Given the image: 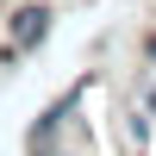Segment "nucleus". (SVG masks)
Here are the masks:
<instances>
[{
	"label": "nucleus",
	"instance_id": "f257e3e1",
	"mask_svg": "<svg viewBox=\"0 0 156 156\" xmlns=\"http://www.w3.org/2000/svg\"><path fill=\"white\" fill-rule=\"evenodd\" d=\"M44 37H50V6H19L6 19V56H31Z\"/></svg>",
	"mask_w": 156,
	"mask_h": 156
},
{
	"label": "nucleus",
	"instance_id": "f03ea898",
	"mask_svg": "<svg viewBox=\"0 0 156 156\" xmlns=\"http://www.w3.org/2000/svg\"><path fill=\"white\" fill-rule=\"evenodd\" d=\"M144 56H150V62H156V31H150V37H144Z\"/></svg>",
	"mask_w": 156,
	"mask_h": 156
}]
</instances>
